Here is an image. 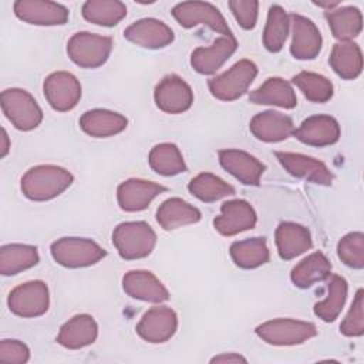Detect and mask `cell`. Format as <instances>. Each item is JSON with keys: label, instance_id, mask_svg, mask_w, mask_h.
<instances>
[{"label": "cell", "instance_id": "cell-1", "mask_svg": "<svg viewBox=\"0 0 364 364\" xmlns=\"http://www.w3.org/2000/svg\"><path fill=\"white\" fill-rule=\"evenodd\" d=\"M73 182V175L55 165H38L21 178V191L31 200H48L63 193Z\"/></svg>", "mask_w": 364, "mask_h": 364}, {"label": "cell", "instance_id": "cell-2", "mask_svg": "<svg viewBox=\"0 0 364 364\" xmlns=\"http://www.w3.org/2000/svg\"><path fill=\"white\" fill-rule=\"evenodd\" d=\"M112 243L122 259L135 260L151 255L156 235L146 222H124L114 229Z\"/></svg>", "mask_w": 364, "mask_h": 364}, {"label": "cell", "instance_id": "cell-3", "mask_svg": "<svg viewBox=\"0 0 364 364\" xmlns=\"http://www.w3.org/2000/svg\"><path fill=\"white\" fill-rule=\"evenodd\" d=\"M105 255L107 252L98 243L84 237H61L51 245L53 259L70 269L95 264Z\"/></svg>", "mask_w": 364, "mask_h": 364}, {"label": "cell", "instance_id": "cell-4", "mask_svg": "<svg viewBox=\"0 0 364 364\" xmlns=\"http://www.w3.org/2000/svg\"><path fill=\"white\" fill-rule=\"evenodd\" d=\"M112 50V40L105 36L88 31L75 33L67 43V53L73 63L82 68H97L102 65Z\"/></svg>", "mask_w": 364, "mask_h": 364}, {"label": "cell", "instance_id": "cell-5", "mask_svg": "<svg viewBox=\"0 0 364 364\" xmlns=\"http://www.w3.org/2000/svg\"><path fill=\"white\" fill-rule=\"evenodd\" d=\"M1 108L7 119L21 131H30L43 119L41 108L34 97L21 88H9L1 92Z\"/></svg>", "mask_w": 364, "mask_h": 364}, {"label": "cell", "instance_id": "cell-6", "mask_svg": "<svg viewBox=\"0 0 364 364\" xmlns=\"http://www.w3.org/2000/svg\"><path fill=\"white\" fill-rule=\"evenodd\" d=\"M257 75V67L250 60H240L223 74L209 80L210 94L220 101H233L242 97Z\"/></svg>", "mask_w": 364, "mask_h": 364}, {"label": "cell", "instance_id": "cell-7", "mask_svg": "<svg viewBox=\"0 0 364 364\" xmlns=\"http://www.w3.org/2000/svg\"><path fill=\"white\" fill-rule=\"evenodd\" d=\"M256 334L263 341L273 346H294L314 337L317 334V328L309 321L274 318L257 326Z\"/></svg>", "mask_w": 364, "mask_h": 364}, {"label": "cell", "instance_id": "cell-8", "mask_svg": "<svg viewBox=\"0 0 364 364\" xmlns=\"http://www.w3.org/2000/svg\"><path fill=\"white\" fill-rule=\"evenodd\" d=\"M172 16L185 28L195 26H208L213 31L230 36V28L220 11L210 3L206 1H183L172 9Z\"/></svg>", "mask_w": 364, "mask_h": 364}, {"label": "cell", "instance_id": "cell-9", "mask_svg": "<svg viewBox=\"0 0 364 364\" xmlns=\"http://www.w3.org/2000/svg\"><path fill=\"white\" fill-rule=\"evenodd\" d=\"M11 313L20 317H38L48 310V287L41 280H31L14 287L7 299Z\"/></svg>", "mask_w": 364, "mask_h": 364}, {"label": "cell", "instance_id": "cell-10", "mask_svg": "<svg viewBox=\"0 0 364 364\" xmlns=\"http://www.w3.org/2000/svg\"><path fill=\"white\" fill-rule=\"evenodd\" d=\"M154 98L156 107L166 114H181L191 108L193 92L179 75L164 77L155 87Z\"/></svg>", "mask_w": 364, "mask_h": 364}, {"label": "cell", "instance_id": "cell-11", "mask_svg": "<svg viewBox=\"0 0 364 364\" xmlns=\"http://www.w3.org/2000/svg\"><path fill=\"white\" fill-rule=\"evenodd\" d=\"M44 97L55 111L64 112L73 109L81 98V85L78 80L67 71L50 74L44 81Z\"/></svg>", "mask_w": 364, "mask_h": 364}, {"label": "cell", "instance_id": "cell-12", "mask_svg": "<svg viewBox=\"0 0 364 364\" xmlns=\"http://www.w3.org/2000/svg\"><path fill=\"white\" fill-rule=\"evenodd\" d=\"M178 328L176 313L166 306H158L149 309L139 323L136 324V333L148 343H165Z\"/></svg>", "mask_w": 364, "mask_h": 364}, {"label": "cell", "instance_id": "cell-13", "mask_svg": "<svg viewBox=\"0 0 364 364\" xmlns=\"http://www.w3.org/2000/svg\"><path fill=\"white\" fill-rule=\"evenodd\" d=\"M13 9L14 14L28 24L61 26L68 20V10L54 1L17 0Z\"/></svg>", "mask_w": 364, "mask_h": 364}, {"label": "cell", "instance_id": "cell-14", "mask_svg": "<svg viewBox=\"0 0 364 364\" xmlns=\"http://www.w3.org/2000/svg\"><path fill=\"white\" fill-rule=\"evenodd\" d=\"M256 225V212L243 199L228 200L220 206V215L215 218L213 226L223 236H233L249 230Z\"/></svg>", "mask_w": 364, "mask_h": 364}, {"label": "cell", "instance_id": "cell-15", "mask_svg": "<svg viewBox=\"0 0 364 364\" xmlns=\"http://www.w3.org/2000/svg\"><path fill=\"white\" fill-rule=\"evenodd\" d=\"M237 41L230 36H222L209 47H198L192 51L191 65L199 74H213L236 51Z\"/></svg>", "mask_w": 364, "mask_h": 364}, {"label": "cell", "instance_id": "cell-16", "mask_svg": "<svg viewBox=\"0 0 364 364\" xmlns=\"http://www.w3.org/2000/svg\"><path fill=\"white\" fill-rule=\"evenodd\" d=\"M290 23L293 27V40L290 53L297 60H313L321 50V34L317 26L307 17L291 14Z\"/></svg>", "mask_w": 364, "mask_h": 364}, {"label": "cell", "instance_id": "cell-17", "mask_svg": "<svg viewBox=\"0 0 364 364\" xmlns=\"http://www.w3.org/2000/svg\"><path fill=\"white\" fill-rule=\"evenodd\" d=\"M124 37L144 48H162L173 41V31L164 21L142 18L124 30Z\"/></svg>", "mask_w": 364, "mask_h": 364}, {"label": "cell", "instance_id": "cell-18", "mask_svg": "<svg viewBox=\"0 0 364 364\" xmlns=\"http://www.w3.org/2000/svg\"><path fill=\"white\" fill-rule=\"evenodd\" d=\"M276 158L282 166L293 176L318 185H331L333 182V173L326 166V164L318 159L294 152H276Z\"/></svg>", "mask_w": 364, "mask_h": 364}, {"label": "cell", "instance_id": "cell-19", "mask_svg": "<svg viewBox=\"0 0 364 364\" xmlns=\"http://www.w3.org/2000/svg\"><path fill=\"white\" fill-rule=\"evenodd\" d=\"M165 191L166 188L164 185L151 181L128 179L117 189L118 205L125 212H139L148 208L152 199Z\"/></svg>", "mask_w": 364, "mask_h": 364}, {"label": "cell", "instance_id": "cell-20", "mask_svg": "<svg viewBox=\"0 0 364 364\" xmlns=\"http://www.w3.org/2000/svg\"><path fill=\"white\" fill-rule=\"evenodd\" d=\"M219 162L223 169L233 175L243 185H259L266 166L253 155L240 149L219 151Z\"/></svg>", "mask_w": 364, "mask_h": 364}, {"label": "cell", "instance_id": "cell-21", "mask_svg": "<svg viewBox=\"0 0 364 364\" xmlns=\"http://www.w3.org/2000/svg\"><path fill=\"white\" fill-rule=\"evenodd\" d=\"M122 287L128 296L149 303H162L169 293L162 282L151 272L131 270L122 277Z\"/></svg>", "mask_w": 364, "mask_h": 364}, {"label": "cell", "instance_id": "cell-22", "mask_svg": "<svg viewBox=\"0 0 364 364\" xmlns=\"http://www.w3.org/2000/svg\"><path fill=\"white\" fill-rule=\"evenodd\" d=\"M294 136L311 146L333 145L340 138V125L330 115H313L294 129Z\"/></svg>", "mask_w": 364, "mask_h": 364}, {"label": "cell", "instance_id": "cell-23", "mask_svg": "<svg viewBox=\"0 0 364 364\" xmlns=\"http://www.w3.org/2000/svg\"><path fill=\"white\" fill-rule=\"evenodd\" d=\"M249 128L257 139L264 142H279L294 132L291 118L277 111H264L255 115Z\"/></svg>", "mask_w": 364, "mask_h": 364}, {"label": "cell", "instance_id": "cell-24", "mask_svg": "<svg viewBox=\"0 0 364 364\" xmlns=\"http://www.w3.org/2000/svg\"><path fill=\"white\" fill-rule=\"evenodd\" d=\"M98 336V326L92 316L77 314L71 317L57 336V343L70 350H78L90 346Z\"/></svg>", "mask_w": 364, "mask_h": 364}, {"label": "cell", "instance_id": "cell-25", "mask_svg": "<svg viewBox=\"0 0 364 364\" xmlns=\"http://www.w3.org/2000/svg\"><path fill=\"white\" fill-rule=\"evenodd\" d=\"M311 236L307 228L293 223L283 222L276 229V246L282 259L290 260L304 253L311 247Z\"/></svg>", "mask_w": 364, "mask_h": 364}, {"label": "cell", "instance_id": "cell-26", "mask_svg": "<svg viewBox=\"0 0 364 364\" xmlns=\"http://www.w3.org/2000/svg\"><path fill=\"white\" fill-rule=\"evenodd\" d=\"M127 118L108 109H91L81 115V129L94 138H107L122 132L127 128Z\"/></svg>", "mask_w": 364, "mask_h": 364}, {"label": "cell", "instance_id": "cell-27", "mask_svg": "<svg viewBox=\"0 0 364 364\" xmlns=\"http://www.w3.org/2000/svg\"><path fill=\"white\" fill-rule=\"evenodd\" d=\"M249 101L259 105H277L287 109L294 108L297 104L293 87L279 77L267 78L259 88L250 92Z\"/></svg>", "mask_w": 364, "mask_h": 364}, {"label": "cell", "instance_id": "cell-28", "mask_svg": "<svg viewBox=\"0 0 364 364\" xmlns=\"http://www.w3.org/2000/svg\"><path fill=\"white\" fill-rule=\"evenodd\" d=\"M156 220L165 230H173L200 220V212L181 198H171L161 203L156 210Z\"/></svg>", "mask_w": 364, "mask_h": 364}, {"label": "cell", "instance_id": "cell-29", "mask_svg": "<svg viewBox=\"0 0 364 364\" xmlns=\"http://www.w3.org/2000/svg\"><path fill=\"white\" fill-rule=\"evenodd\" d=\"M328 61L334 73L344 80L357 78L363 70L361 50L353 41H340L334 44Z\"/></svg>", "mask_w": 364, "mask_h": 364}, {"label": "cell", "instance_id": "cell-30", "mask_svg": "<svg viewBox=\"0 0 364 364\" xmlns=\"http://www.w3.org/2000/svg\"><path fill=\"white\" fill-rule=\"evenodd\" d=\"M331 273V263L321 252H314L297 263L291 270V282L300 289H307L326 280Z\"/></svg>", "mask_w": 364, "mask_h": 364}, {"label": "cell", "instance_id": "cell-31", "mask_svg": "<svg viewBox=\"0 0 364 364\" xmlns=\"http://www.w3.org/2000/svg\"><path fill=\"white\" fill-rule=\"evenodd\" d=\"M38 263L37 247L30 245H6L0 249V272L4 276L17 274Z\"/></svg>", "mask_w": 364, "mask_h": 364}, {"label": "cell", "instance_id": "cell-32", "mask_svg": "<svg viewBox=\"0 0 364 364\" xmlns=\"http://www.w3.org/2000/svg\"><path fill=\"white\" fill-rule=\"evenodd\" d=\"M230 257L242 269H255L269 262V249L264 237H252L235 242L230 246Z\"/></svg>", "mask_w": 364, "mask_h": 364}, {"label": "cell", "instance_id": "cell-33", "mask_svg": "<svg viewBox=\"0 0 364 364\" xmlns=\"http://www.w3.org/2000/svg\"><path fill=\"white\" fill-rule=\"evenodd\" d=\"M327 23L333 36L340 41H350L363 28V16L357 7L348 6L326 13Z\"/></svg>", "mask_w": 364, "mask_h": 364}, {"label": "cell", "instance_id": "cell-34", "mask_svg": "<svg viewBox=\"0 0 364 364\" xmlns=\"http://www.w3.org/2000/svg\"><path fill=\"white\" fill-rule=\"evenodd\" d=\"M127 16V6L118 0H88L82 4V17L98 26L111 27Z\"/></svg>", "mask_w": 364, "mask_h": 364}, {"label": "cell", "instance_id": "cell-35", "mask_svg": "<svg viewBox=\"0 0 364 364\" xmlns=\"http://www.w3.org/2000/svg\"><path fill=\"white\" fill-rule=\"evenodd\" d=\"M151 168L164 176H173L186 171V165L179 148L175 144H158L149 152Z\"/></svg>", "mask_w": 364, "mask_h": 364}, {"label": "cell", "instance_id": "cell-36", "mask_svg": "<svg viewBox=\"0 0 364 364\" xmlns=\"http://www.w3.org/2000/svg\"><path fill=\"white\" fill-rule=\"evenodd\" d=\"M290 17L279 4H273L267 13V21L263 31V46L270 53H277L284 46L289 34Z\"/></svg>", "mask_w": 364, "mask_h": 364}, {"label": "cell", "instance_id": "cell-37", "mask_svg": "<svg viewBox=\"0 0 364 364\" xmlns=\"http://www.w3.org/2000/svg\"><path fill=\"white\" fill-rule=\"evenodd\" d=\"M189 192L202 202L210 203L235 193V188L219 176L203 172L196 175L188 185Z\"/></svg>", "mask_w": 364, "mask_h": 364}, {"label": "cell", "instance_id": "cell-38", "mask_svg": "<svg viewBox=\"0 0 364 364\" xmlns=\"http://www.w3.org/2000/svg\"><path fill=\"white\" fill-rule=\"evenodd\" d=\"M347 299V282L341 276H331L327 297L314 304V314L326 323L334 321L343 310Z\"/></svg>", "mask_w": 364, "mask_h": 364}, {"label": "cell", "instance_id": "cell-39", "mask_svg": "<svg viewBox=\"0 0 364 364\" xmlns=\"http://www.w3.org/2000/svg\"><path fill=\"white\" fill-rule=\"evenodd\" d=\"M293 84L311 102H326L333 97V84L324 75L301 71L293 77Z\"/></svg>", "mask_w": 364, "mask_h": 364}, {"label": "cell", "instance_id": "cell-40", "mask_svg": "<svg viewBox=\"0 0 364 364\" xmlns=\"http://www.w3.org/2000/svg\"><path fill=\"white\" fill-rule=\"evenodd\" d=\"M337 255L340 260L353 267H364V235L361 232H351L343 236L337 245Z\"/></svg>", "mask_w": 364, "mask_h": 364}, {"label": "cell", "instance_id": "cell-41", "mask_svg": "<svg viewBox=\"0 0 364 364\" xmlns=\"http://www.w3.org/2000/svg\"><path fill=\"white\" fill-rule=\"evenodd\" d=\"M340 331L347 337H360L364 333L363 318V289L355 293L353 304L340 324Z\"/></svg>", "mask_w": 364, "mask_h": 364}, {"label": "cell", "instance_id": "cell-42", "mask_svg": "<svg viewBox=\"0 0 364 364\" xmlns=\"http://www.w3.org/2000/svg\"><path fill=\"white\" fill-rule=\"evenodd\" d=\"M229 7L242 28L252 30L256 26L259 11V3L256 0H232L229 1Z\"/></svg>", "mask_w": 364, "mask_h": 364}, {"label": "cell", "instance_id": "cell-43", "mask_svg": "<svg viewBox=\"0 0 364 364\" xmlns=\"http://www.w3.org/2000/svg\"><path fill=\"white\" fill-rule=\"evenodd\" d=\"M30 358L28 347L18 340H1L0 361L10 364H23Z\"/></svg>", "mask_w": 364, "mask_h": 364}, {"label": "cell", "instance_id": "cell-44", "mask_svg": "<svg viewBox=\"0 0 364 364\" xmlns=\"http://www.w3.org/2000/svg\"><path fill=\"white\" fill-rule=\"evenodd\" d=\"M212 363H246V358L239 355V354H235V353H230V354H220V355H216L210 360Z\"/></svg>", "mask_w": 364, "mask_h": 364}, {"label": "cell", "instance_id": "cell-45", "mask_svg": "<svg viewBox=\"0 0 364 364\" xmlns=\"http://www.w3.org/2000/svg\"><path fill=\"white\" fill-rule=\"evenodd\" d=\"M1 141H3V144H1V156H6L10 146H9V136H7V132H6L4 128L1 129Z\"/></svg>", "mask_w": 364, "mask_h": 364}]
</instances>
